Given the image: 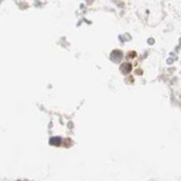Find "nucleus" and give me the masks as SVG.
<instances>
[{
    "mask_svg": "<svg viewBox=\"0 0 181 181\" xmlns=\"http://www.w3.org/2000/svg\"><path fill=\"white\" fill-rule=\"evenodd\" d=\"M130 70H131V64H130V63H124V64H122V66H121V71L123 72L124 73L129 72Z\"/></svg>",
    "mask_w": 181,
    "mask_h": 181,
    "instance_id": "nucleus-1",
    "label": "nucleus"
}]
</instances>
